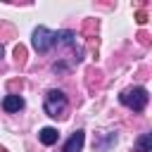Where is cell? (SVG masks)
<instances>
[{"label":"cell","mask_w":152,"mask_h":152,"mask_svg":"<svg viewBox=\"0 0 152 152\" xmlns=\"http://www.w3.org/2000/svg\"><path fill=\"white\" fill-rule=\"evenodd\" d=\"M147 100H150V95H147V90L140 88V86H135V88H126V90L119 95V102H121L124 107L133 109V112H142V109L147 107Z\"/></svg>","instance_id":"obj_1"},{"label":"cell","mask_w":152,"mask_h":152,"mask_svg":"<svg viewBox=\"0 0 152 152\" xmlns=\"http://www.w3.org/2000/svg\"><path fill=\"white\" fill-rule=\"evenodd\" d=\"M43 109H45V114L52 116V119L62 116V112L66 109V95H64L62 90H57V88L48 90V95H45V100H43Z\"/></svg>","instance_id":"obj_2"},{"label":"cell","mask_w":152,"mask_h":152,"mask_svg":"<svg viewBox=\"0 0 152 152\" xmlns=\"http://www.w3.org/2000/svg\"><path fill=\"white\" fill-rule=\"evenodd\" d=\"M57 43V33L55 31H50L48 26H38V28H33V36H31V45H33V50L36 52H48L52 45Z\"/></svg>","instance_id":"obj_3"},{"label":"cell","mask_w":152,"mask_h":152,"mask_svg":"<svg viewBox=\"0 0 152 152\" xmlns=\"http://www.w3.org/2000/svg\"><path fill=\"white\" fill-rule=\"evenodd\" d=\"M83 142H86V131H74L71 135H69V140L64 142V147H62V152H81L83 150Z\"/></svg>","instance_id":"obj_4"},{"label":"cell","mask_w":152,"mask_h":152,"mask_svg":"<svg viewBox=\"0 0 152 152\" xmlns=\"http://www.w3.org/2000/svg\"><path fill=\"white\" fill-rule=\"evenodd\" d=\"M21 107H24V97L21 95H14L12 93V95H5L2 97V109L5 112H19Z\"/></svg>","instance_id":"obj_5"},{"label":"cell","mask_w":152,"mask_h":152,"mask_svg":"<svg viewBox=\"0 0 152 152\" xmlns=\"http://www.w3.org/2000/svg\"><path fill=\"white\" fill-rule=\"evenodd\" d=\"M57 138H59V133H57V128H52V126H45V128H40V133H38V140L43 142V145H55L57 142Z\"/></svg>","instance_id":"obj_6"},{"label":"cell","mask_w":152,"mask_h":152,"mask_svg":"<svg viewBox=\"0 0 152 152\" xmlns=\"http://www.w3.org/2000/svg\"><path fill=\"white\" fill-rule=\"evenodd\" d=\"M135 152H152V135L150 133H142L135 140Z\"/></svg>","instance_id":"obj_7"},{"label":"cell","mask_w":152,"mask_h":152,"mask_svg":"<svg viewBox=\"0 0 152 152\" xmlns=\"http://www.w3.org/2000/svg\"><path fill=\"white\" fill-rule=\"evenodd\" d=\"M57 40H59L62 45L76 48V38H74V33H71V31H59V33H57Z\"/></svg>","instance_id":"obj_8"},{"label":"cell","mask_w":152,"mask_h":152,"mask_svg":"<svg viewBox=\"0 0 152 152\" xmlns=\"http://www.w3.org/2000/svg\"><path fill=\"white\" fill-rule=\"evenodd\" d=\"M2 52H5V50H2V45H0V57H2Z\"/></svg>","instance_id":"obj_9"}]
</instances>
